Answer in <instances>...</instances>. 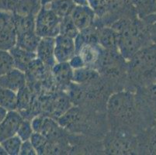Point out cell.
<instances>
[{"label":"cell","instance_id":"1","mask_svg":"<svg viewBox=\"0 0 156 155\" xmlns=\"http://www.w3.org/2000/svg\"><path fill=\"white\" fill-rule=\"evenodd\" d=\"M127 71L137 80L154 77L156 69V45L151 44L139 50L127 61Z\"/></svg>","mask_w":156,"mask_h":155},{"label":"cell","instance_id":"2","mask_svg":"<svg viewBox=\"0 0 156 155\" xmlns=\"http://www.w3.org/2000/svg\"><path fill=\"white\" fill-rule=\"evenodd\" d=\"M135 99L131 92L120 91L110 96L106 109L109 116L118 123H127L133 119L135 112Z\"/></svg>","mask_w":156,"mask_h":155},{"label":"cell","instance_id":"3","mask_svg":"<svg viewBox=\"0 0 156 155\" xmlns=\"http://www.w3.org/2000/svg\"><path fill=\"white\" fill-rule=\"evenodd\" d=\"M61 19L46 5L35 17V32L40 37H56L60 33Z\"/></svg>","mask_w":156,"mask_h":155},{"label":"cell","instance_id":"4","mask_svg":"<svg viewBox=\"0 0 156 155\" xmlns=\"http://www.w3.org/2000/svg\"><path fill=\"white\" fill-rule=\"evenodd\" d=\"M105 150L113 154L132 153L134 148V140L124 131H114L109 133L104 140Z\"/></svg>","mask_w":156,"mask_h":155},{"label":"cell","instance_id":"5","mask_svg":"<svg viewBox=\"0 0 156 155\" xmlns=\"http://www.w3.org/2000/svg\"><path fill=\"white\" fill-rule=\"evenodd\" d=\"M75 55L76 45L73 38L62 34L55 37V58L57 63L69 62Z\"/></svg>","mask_w":156,"mask_h":155},{"label":"cell","instance_id":"6","mask_svg":"<svg viewBox=\"0 0 156 155\" xmlns=\"http://www.w3.org/2000/svg\"><path fill=\"white\" fill-rule=\"evenodd\" d=\"M23 120V117L17 110L8 111L0 123V143L16 135Z\"/></svg>","mask_w":156,"mask_h":155},{"label":"cell","instance_id":"7","mask_svg":"<svg viewBox=\"0 0 156 155\" xmlns=\"http://www.w3.org/2000/svg\"><path fill=\"white\" fill-rule=\"evenodd\" d=\"M36 55L45 68L51 69L57 63L55 58V37H42L37 48Z\"/></svg>","mask_w":156,"mask_h":155},{"label":"cell","instance_id":"8","mask_svg":"<svg viewBox=\"0 0 156 155\" xmlns=\"http://www.w3.org/2000/svg\"><path fill=\"white\" fill-rule=\"evenodd\" d=\"M71 18L79 31L93 26L96 15L89 5H76L71 14Z\"/></svg>","mask_w":156,"mask_h":155},{"label":"cell","instance_id":"9","mask_svg":"<svg viewBox=\"0 0 156 155\" xmlns=\"http://www.w3.org/2000/svg\"><path fill=\"white\" fill-rule=\"evenodd\" d=\"M26 73L17 68H13L9 72L0 76V86L17 92L26 86Z\"/></svg>","mask_w":156,"mask_h":155},{"label":"cell","instance_id":"10","mask_svg":"<svg viewBox=\"0 0 156 155\" xmlns=\"http://www.w3.org/2000/svg\"><path fill=\"white\" fill-rule=\"evenodd\" d=\"M103 48L99 44L95 43H83L76 49V55H79L83 60L86 67H96L100 60Z\"/></svg>","mask_w":156,"mask_h":155},{"label":"cell","instance_id":"11","mask_svg":"<svg viewBox=\"0 0 156 155\" xmlns=\"http://www.w3.org/2000/svg\"><path fill=\"white\" fill-rule=\"evenodd\" d=\"M9 51L13 60L14 68L25 73L31 63L37 58L36 53L27 51L17 46H15Z\"/></svg>","mask_w":156,"mask_h":155},{"label":"cell","instance_id":"12","mask_svg":"<svg viewBox=\"0 0 156 155\" xmlns=\"http://www.w3.org/2000/svg\"><path fill=\"white\" fill-rule=\"evenodd\" d=\"M98 43L103 49L118 51V33L111 26L99 27Z\"/></svg>","mask_w":156,"mask_h":155},{"label":"cell","instance_id":"13","mask_svg":"<svg viewBox=\"0 0 156 155\" xmlns=\"http://www.w3.org/2000/svg\"><path fill=\"white\" fill-rule=\"evenodd\" d=\"M51 71L57 83L62 87H69L73 77V69L69 62L56 63L51 68Z\"/></svg>","mask_w":156,"mask_h":155},{"label":"cell","instance_id":"14","mask_svg":"<svg viewBox=\"0 0 156 155\" xmlns=\"http://www.w3.org/2000/svg\"><path fill=\"white\" fill-rule=\"evenodd\" d=\"M16 44V32L11 18L2 31L0 33V50L9 51Z\"/></svg>","mask_w":156,"mask_h":155},{"label":"cell","instance_id":"15","mask_svg":"<svg viewBox=\"0 0 156 155\" xmlns=\"http://www.w3.org/2000/svg\"><path fill=\"white\" fill-rule=\"evenodd\" d=\"M41 39V37H40L35 31L16 34V46L26 50L27 51L36 53L37 48Z\"/></svg>","mask_w":156,"mask_h":155},{"label":"cell","instance_id":"16","mask_svg":"<svg viewBox=\"0 0 156 155\" xmlns=\"http://www.w3.org/2000/svg\"><path fill=\"white\" fill-rule=\"evenodd\" d=\"M41 0H17L13 13L20 16H36L42 8Z\"/></svg>","mask_w":156,"mask_h":155},{"label":"cell","instance_id":"17","mask_svg":"<svg viewBox=\"0 0 156 155\" xmlns=\"http://www.w3.org/2000/svg\"><path fill=\"white\" fill-rule=\"evenodd\" d=\"M44 5H46L53 11L60 19L71 16L76 6L73 0H51L50 2Z\"/></svg>","mask_w":156,"mask_h":155},{"label":"cell","instance_id":"18","mask_svg":"<svg viewBox=\"0 0 156 155\" xmlns=\"http://www.w3.org/2000/svg\"><path fill=\"white\" fill-rule=\"evenodd\" d=\"M34 16H20L12 13V19L16 34L35 31Z\"/></svg>","mask_w":156,"mask_h":155},{"label":"cell","instance_id":"19","mask_svg":"<svg viewBox=\"0 0 156 155\" xmlns=\"http://www.w3.org/2000/svg\"><path fill=\"white\" fill-rule=\"evenodd\" d=\"M130 2L140 19L156 13V0H130Z\"/></svg>","mask_w":156,"mask_h":155},{"label":"cell","instance_id":"20","mask_svg":"<svg viewBox=\"0 0 156 155\" xmlns=\"http://www.w3.org/2000/svg\"><path fill=\"white\" fill-rule=\"evenodd\" d=\"M61 127L62 126L58 124V123H56L54 119L44 117L43 125L39 133H42L48 139V140L56 141L58 140L60 136H62Z\"/></svg>","mask_w":156,"mask_h":155},{"label":"cell","instance_id":"21","mask_svg":"<svg viewBox=\"0 0 156 155\" xmlns=\"http://www.w3.org/2000/svg\"><path fill=\"white\" fill-rule=\"evenodd\" d=\"M97 78H99V74L97 71L94 70L93 68L83 67L82 68L73 71L72 82L78 85H81V84H86L89 82L96 80Z\"/></svg>","mask_w":156,"mask_h":155},{"label":"cell","instance_id":"22","mask_svg":"<svg viewBox=\"0 0 156 155\" xmlns=\"http://www.w3.org/2000/svg\"><path fill=\"white\" fill-rule=\"evenodd\" d=\"M16 92L0 86V106L8 111L16 110Z\"/></svg>","mask_w":156,"mask_h":155},{"label":"cell","instance_id":"23","mask_svg":"<svg viewBox=\"0 0 156 155\" xmlns=\"http://www.w3.org/2000/svg\"><path fill=\"white\" fill-rule=\"evenodd\" d=\"M16 110L20 113L28 109L32 102V93L27 86H24L23 89L16 92Z\"/></svg>","mask_w":156,"mask_h":155},{"label":"cell","instance_id":"24","mask_svg":"<svg viewBox=\"0 0 156 155\" xmlns=\"http://www.w3.org/2000/svg\"><path fill=\"white\" fill-rule=\"evenodd\" d=\"M22 140L17 135L5 139L0 144L2 145L7 155H19Z\"/></svg>","mask_w":156,"mask_h":155},{"label":"cell","instance_id":"25","mask_svg":"<svg viewBox=\"0 0 156 155\" xmlns=\"http://www.w3.org/2000/svg\"><path fill=\"white\" fill-rule=\"evenodd\" d=\"M79 30L76 26L73 21H72L71 16L61 19L60 33H59V34L65 35V36L69 37L75 39L76 36L79 34Z\"/></svg>","mask_w":156,"mask_h":155},{"label":"cell","instance_id":"26","mask_svg":"<svg viewBox=\"0 0 156 155\" xmlns=\"http://www.w3.org/2000/svg\"><path fill=\"white\" fill-rule=\"evenodd\" d=\"M37 154H45L48 144V139L39 132H34L30 139Z\"/></svg>","mask_w":156,"mask_h":155},{"label":"cell","instance_id":"27","mask_svg":"<svg viewBox=\"0 0 156 155\" xmlns=\"http://www.w3.org/2000/svg\"><path fill=\"white\" fill-rule=\"evenodd\" d=\"M13 68V60L9 51L0 50V76Z\"/></svg>","mask_w":156,"mask_h":155},{"label":"cell","instance_id":"28","mask_svg":"<svg viewBox=\"0 0 156 155\" xmlns=\"http://www.w3.org/2000/svg\"><path fill=\"white\" fill-rule=\"evenodd\" d=\"M89 6L94 11L96 17L103 19L106 16V0H88Z\"/></svg>","mask_w":156,"mask_h":155},{"label":"cell","instance_id":"29","mask_svg":"<svg viewBox=\"0 0 156 155\" xmlns=\"http://www.w3.org/2000/svg\"><path fill=\"white\" fill-rule=\"evenodd\" d=\"M34 132V129L31 125V121L23 119L19 129H18L16 135L22 140V141H25V140H28L30 139Z\"/></svg>","mask_w":156,"mask_h":155},{"label":"cell","instance_id":"30","mask_svg":"<svg viewBox=\"0 0 156 155\" xmlns=\"http://www.w3.org/2000/svg\"><path fill=\"white\" fill-rule=\"evenodd\" d=\"M36 150L33 146L30 140H25L22 142L21 144L20 150V155H37Z\"/></svg>","mask_w":156,"mask_h":155},{"label":"cell","instance_id":"31","mask_svg":"<svg viewBox=\"0 0 156 155\" xmlns=\"http://www.w3.org/2000/svg\"><path fill=\"white\" fill-rule=\"evenodd\" d=\"M17 0H0V11L13 13Z\"/></svg>","mask_w":156,"mask_h":155},{"label":"cell","instance_id":"32","mask_svg":"<svg viewBox=\"0 0 156 155\" xmlns=\"http://www.w3.org/2000/svg\"><path fill=\"white\" fill-rule=\"evenodd\" d=\"M69 64L73 70L76 69H79V68H82L83 67H86V64L83 62V60L82 59L79 55H75L69 61Z\"/></svg>","mask_w":156,"mask_h":155},{"label":"cell","instance_id":"33","mask_svg":"<svg viewBox=\"0 0 156 155\" xmlns=\"http://www.w3.org/2000/svg\"><path fill=\"white\" fill-rule=\"evenodd\" d=\"M147 97L151 104L156 108V82L151 83L147 89Z\"/></svg>","mask_w":156,"mask_h":155},{"label":"cell","instance_id":"34","mask_svg":"<svg viewBox=\"0 0 156 155\" xmlns=\"http://www.w3.org/2000/svg\"><path fill=\"white\" fill-rule=\"evenodd\" d=\"M12 18V13L7 12H1L0 11V33L5 28L6 24Z\"/></svg>","mask_w":156,"mask_h":155},{"label":"cell","instance_id":"35","mask_svg":"<svg viewBox=\"0 0 156 155\" xmlns=\"http://www.w3.org/2000/svg\"><path fill=\"white\" fill-rule=\"evenodd\" d=\"M44 116H38L34 117L32 119L31 121V125H32V127L34 129V132H40L41 131V129L42 127V125L44 123Z\"/></svg>","mask_w":156,"mask_h":155},{"label":"cell","instance_id":"36","mask_svg":"<svg viewBox=\"0 0 156 155\" xmlns=\"http://www.w3.org/2000/svg\"><path fill=\"white\" fill-rule=\"evenodd\" d=\"M149 37L151 44L156 45V20L149 26Z\"/></svg>","mask_w":156,"mask_h":155},{"label":"cell","instance_id":"37","mask_svg":"<svg viewBox=\"0 0 156 155\" xmlns=\"http://www.w3.org/2000/svg\"><path fill=\"white\" fill-rule=\"evenodd\" d=\"M148 147H149V151L151 153L156 154V131L154 132L150 137Z\"/></svg>","mask_w":156,"mask_h":155},{"label":"cell","instance_id":"38","mask_svg":"<svg viewBox=\"0 0 156 155\" xmlns=\"http://www.w3.org/2000/svg\"><path fill=\"white\" fill-rule=\"evenodd\" d=\"M73 2L76 5H89L88 0H73Z\"/></svg>","mask_w":156,"mask_h":155},{"label":"cell","instance_id":"39","mask_svg":"<svg viewBox=\"0 0 156 155\" xmlns=\"http://www.w3.org/2000/svg\"><path fill=\"white\" fill-rule=\"evenodd\" d=\"M6 113H7V111L0 106V123H1V121L3 119V118L5 117Z\"/></svg>","mask_w":156,"mask_h":155},{"label":"cell","instance_id":"40","mask_svg":"<svg viewBox=\"0 0 156 155\" xmlns=\"http://www.w3.org/2000/svg\"><path fill=\"white\" fill-rule=\"evenodd\" d=\"M154 79L156 80V69H155V72H154Z\"/></svg>","mask_w":156,"mask_h":155},{"label":"cell","instance_id":"41","mask_svg":"<svg viewBox=\"0 0 156 155\" xmlns=\"http://www.w3.org/2000/svg\"><path fill=\"white\" fill-rule=\"evenodd\" d=\"M154 118H155V119H156V112L154 113Z\"/></svg>","mask_w":156,"mask_h":155}]
</instances>
